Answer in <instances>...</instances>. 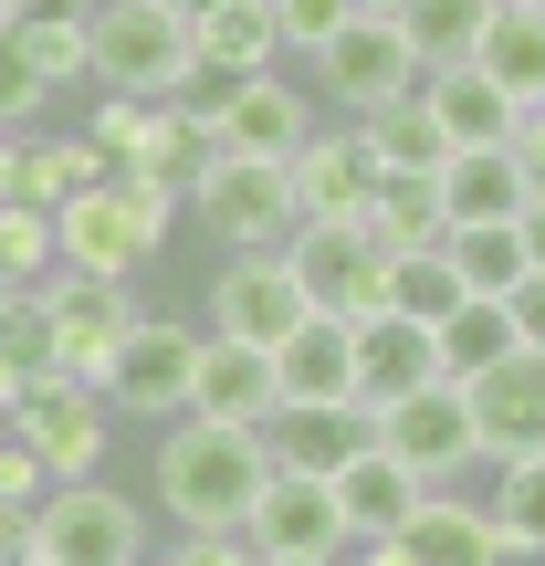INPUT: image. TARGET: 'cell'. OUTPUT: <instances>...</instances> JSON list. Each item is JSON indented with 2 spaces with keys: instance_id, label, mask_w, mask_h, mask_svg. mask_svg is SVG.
<instances>
[{
  "instance_id": "6da1fadb",
  "label": "cell",
  "mask_w": 545,
  "mask_h": 566,
  "mask_svg": "<svg viewBox=\"0 0 545 566\" xmlns=\"http://www.w3.org/2000/svg\"><path fill=\"white\" fill-rule=\"evenodd\" d=\"M273 483L263 430H221V420H168V441L147 451V504L179 535H242L252 504Z\"/></svg>"
},
{
  "instance_id": "30bf717a",
  "label": "cell",
  "mask_w": 545,
  "mask_h": 566,
  "mask_svg": "<svg viewBox=\"0 0 545 566\" xmlns=\"http://www.w3.org/2000/svg\"><path fill=\"white\" fill-rule=\"evenodd\" d=\"M189 357H200V325H189V315H137L126 346H116V367H105V409L168 430L189 409Z\"/></svg>"
},
{
  "instance_id": "9c48e42d",
  "label": "cell",
  "mask_w": 545,
  "mask_h": 566,
  "mask_svg": "<svg viewBox=\"0 0 545 566\" xmlns=\"http://www.w3.org/2000/svg\"><path fill=\"white\" fill-rule=\"evenodd\" d=\"M210 126H221V158L294 168L304 137L325 126V105H315V84H294V74H252V84H221V95H210Z\"/></svg>"
},
{
  "instance_id": "e0dca14e",
  "label": "cell",
  "mask_w": 545,
  "mask_h": 566,
  "mask_svg": "<svg viewBox=\"0 0 545 566\" xmlns=\"http://www.w3.org/2000/svg\"><path fill=\"white\" fill-rule=\"evenodd\" d=\"M283 179H294V210H304V221H367V200H378V168H367L357 126H336V116L304 137V158L283 168Z\"/></svg>"
},
{
  "instance_id": "4fadbf2b",
  "label": "cell",
  "mask_w": 545,
  "mask_h": 566,
  "mask_svg": "<svg viewBox=\"0 0 545 566\" xmlns=\"http://www.w3.org/2000/svg\"><path fill=\"white\" fill-rule=\"evenodd\" d=\"M378 451H399L409 472H420L430 493H462L472 472V409H462V388H420V399H399V409H378Z\"/></svg>"
},
{
  "instance_id": "8d00e7d4",
  "label": "cell",
  "mask_w": 545,
  "mask_h": 566,
  "mask_svg": "<svg viewBox=\"0 0 545 566\" xmlns=\"http://www.w3.org/2000/svg\"><path fill=\"white\" fill-rule=\"evenodd\" d=\"M357 21V0H273V32H283V63H315L325 42Z\"/></svg>"
},
{
  "instance_id": "7c38bea8",
  "label": "cell",
  "mask_w": 545,
  "mask_h": 566,
  "mask_svg": "<svg viewBox=\"0 0 545 566\" xmlns=\"http://www.w3.org/2000/svg\"><path fill=\"white\" fill-rule=\"evenodd\" d=\"M137 315H147L137 283H84V273L42 283V325H53V367H63V378H95L105 388V367H116V346H126Z\"/></svg>"
},
{
  "instance_id": "3957f363",
  "label": "cell",
  "mask_w": 545,
  "mask_h": 566,
  "mask_svg": "<svg viewBox=\"0 0 545 566\" xmlns=\"http://www.w3.org/2000/svg\"><path fill=\"white\" fill-rule=\"evenodd\" d=\"M84 42H95V84L126 105H179L200 84V21L168 0H95Z\"/></svg>"
},
{
  "instance_id": "9f6ffc18",
  "label": "cell",
  "mask_w": 545,
  "mask_h": 566,
  "mask_svg": "<svg viewBox=\"0 0 545 566\" xmlns=\"http://www.w3.org/2000/svg\"><path fill=\"white\" fill-rule=\"evenodd\" d=\"M0 304H11V294H0Z\"/></svg>"
},
{
  "instance_id": "f5cc1de1",
  "label": "cell",
  "mask_w": 545,
  "mask_h": 566,
  "mask_svg": "<svg viewBox=\"0 0 545 566\" xmlns=\"http://www.w3.org/2000/svg\"><path fill=\"white\" fill-rule=\"evenodd\" d=\"M0 21H11V0H0Z\"/></svg>"
},
{
  "instance_id": "d590c367",
  "label": "cell",
  "mask_w": 545,
  "mask_h": 566,
  "mask_svg": "<svg viewBox=\"0 0 545 566\" xmlns=\"http://www.w3.org/2000/svg\"><path fill=\"white\" fill-rule=\"evenodd\" d=\"M53 273H63L53 221H42V210H21V200H0V294H42Z\"/></svg>"
},
{
  "instance_id": "7dc6e473",
  "label": "cell",
  "mask_w": 545,
  "mask_h": 566,
  "mask_svg": "<svg viewBox=\"0 0 545 566\" xmlns=\"http://www.w3.org/2000/svg\"><path fill=\"white\" fill-rule=\"evenodd\" d=\"M11 158H21V137H11V126H0V200H11Z\"/></svg>"
},
{
  "instance_id": "e575fe53",
  "label": "cell",
  "mask_w": 545,
  "mask_h": 566,
  "mask_svg": "<svg viewBox=\"0 0 545 566\" xmlns=\"http://www.w3.org/2000/svg\"><path fill=\"white\" fill-rule=\"evenodd\" d=\"M441 252H451V273H462V294L504 304L514 283H525V231H514V221H472V231H451Z\"/></svg>"
},
{
  "instance_id": "f35d334b",
  "label": "cell",
  "mask_w": 545,
  "mask_h": 566,
  "mask_svg": "<svg viewBox=\"0 0 545 566\" xmlns=\"http://www.w3.org/2000/svg\"><path fill=\"white\" fill-rule=\"evenodd\" d=\"M147 126H158V105H126V95H116V105H95V116H84L74 137L95 147L105 168H137V147H147Z\"/></svg>"
},
{
  "instance_id": "60d3db41",
  "label": "cell",
  "mask_w": 545,
  "mask_h": 566,
  "mask_svg": "<svg viewBox=\"0 0 545 566\" xmlns=\"http://www.w3.org/2000/svg\"><path fill=\"white\" fill-rule=\"evenodd\" d=\"M168 566H263V556H252V535H179Z\"/></svg>"
},
{
  "instance_id": "4316f807",
  "label": "cell",
  "mask_w": 545,
  "mask_h": 566,
  "mask_svg": "<svg viewBox=\"0 0 545 566\" xmlns=\"http://www.w3.org/2000/svg\"><path fill=\"white\" fill-rule=\"evenodd\" d=\"M472 63H483V74L535 116V105H545V0H493L483 53H472Z\"/></svg>"
},
{
  "instance_id": "9a60e30c",
  "label": "cell",
  "mask_w": 545,
  "mask_h": 566,
  "mask_svg": "<svg viewBox=\"0 0 545 566\" xmlns=\"http://www.w3.org/2000/svg\"><path fill=\"white\" fill-rule=\"evenodd\" d=\"M420 388H441V336L409 315H367L357 325V409L378 420V409L420 399Z\"/></svg>"
},
{
  "instance_id": "ffe728a7",
  "label": "cell",
  "mask_w": 545,
  "mask_h": 566,
  "mask_svg": "<svg viewBox=\"0 0 545 566\" xmlns=\"http://www.w3.org/2000/svg\"><path fill=\"white\" fill-rule=\"evenodd\" d=\"M273 399L283 409H336V399H357V325L304 315L294 336L273 346Z\"/></svg>"
},
{
  "instance_id": "ba28073f",
  "label": "cell",
  "mask_w": 545,
  "mask_h": 566,
  "mask_svg": "<svg viewBox=\"0 0 545 566\" xmlns=\"http://www.w3.org/2000/svg\"><path fill=\"white\" fill-rule=\"evenodd\" d=\"M105 388L95 378H63V367H42L32 388H21V451H32L53 483H95L105 472Z\"/></svg>"
},
{
  "instance_id": "74e56055",
  "label": "cell",
  "mask_w": 545,
  "mask_h": 566,
  "mask_svg": "<svg viewBox=\"0 0 545 566\" xmlns=\"http://www.w3.org/2000/svg\"><path fill=\"white\" fill-rule=\"evenodd\" d=\"M42 105H53V84L32 74V53H21V32L0 21V126H11V137H32V116H42Z\"/></svg>"
},
{
  "instance_id": "7a4b0ae2",
  "label": "cell",
  "mask_w": 545,
  "mask_h": 566,
  "mask_svg": "<svg viewBox=\"0 0 545 566\" xmlns=\"http://www.w3.org/2000/svg\"><path fill=\"white\" fill-rule=\"evenodd\" d=\"M168 231H179V200L126 179V168H105L95 189H74V200L53 210V252H63V273H84V283H137L168 252Z\"/></svg>"
},
{
  "instance_id": "f6af8a7d",
  "label": "cell",
  "mask_w": 545,
  "mask_h": 566,
  "mask_svg": "<svg viewBox=\"0 0 545 566\" xmlns=\"http://www.w3.org/2000/svg\"><path fill=\"white\" fill-rule=\"evenodd\" d=\"M514 231H525V273H545V189L525 200V221H514Z\"/></svg>"
},
{
  "instance_id": "f1b7e54d",
  "label": "cell",
  "mask_w": 545,
  "mask_h": 566,
  "mask_svg": "<svg viewBox=\"0 0 545 566\" xmlns=\"http://www.w3.org/2000/svg\"><path fill=\"white\" fill-rule=\"evenodd\" d=\"M483 514H493V546H504V566H514V556L545 566V451L483 472Z\"/></svg>"
},
{
  "instance_id": "11a10c76",
  "label": "cell",
  "mask_w": 545,
  "mask_h": 566,
  "mask_svg": "<svg viewBox=\"0 0 545 566\" xmlns=\"http://www.w3.org/2000/svg\"><path fill=\"white\" fill-rule=\"evenodd\" d=\"M147 566H168V556H147Z\"/></svg>"
},
{
  "instance_id": "1f68e13d",
  "label": "cell",
  "mask_w": 545,
  "mask_h": 566,
  "mask_svg": "<svg viewBox=\"0 0 545 566\" xmlns=\"http://www.w3.org/2000/svg\"><path fill=\"white\" fill-rule=\"evenodd\" d=\"M483 21H493V0H409L399 32H409V53H420V74H451V63L483 53Z\"/></svg>"
},
{
  "instance_id": "d6986e66",
  "label": "cell",
  "mask_w": 545,
  "mask_h": 566,
  "mask_svg": "<svg viewBox=\"0 0 545 566\" xmlns=\"http://www.w3.org/2000/svg\"><path fill=\"white\" fill-rule=\"evenodd\" d=\"M430 504V483L399 462V451H357V462L336 472V514H346V546H399L409 514Z\"/></svg>"
},
{
  "instance_id": "d4e9b609",
  "label": "cell",
  "mask_w": 545,
  "mask_h": 566,
  "mask_svg": "<svg viewBox=\"0 0 545 566\" xmlns=\"http://www.w3.org/2000/svg\"><path fill=\"white\" fill-rule=\"evenodd\" d=\"M210 168H221V126H210V105H158V126H147V147H137V168H126V179L168 189V200L189 210Z\"/></svg>"
},
{
  "instance_id": "277c9868",
  "label": "cell",
  "mask_w": 545,
  "mask_h": 566,
  "mask_svg": "<svg viewBox=\"0 0 545 566\" xmlns=\"http://www.w3.org/2000/svg\"><path fill=\"white\" fill-rule=\"evenodd\" d=\"M32 556L42 566H147L158 556V514L137 493H116L105 472L95 483H53L32 514Z\"/></svg>"
},
{
  "instance_id": "4dcf8cb0",
  "label": "cell",
  "mask_w": 545,
  "mask_h": 566,
  "mask_svg": "<svg viewBox=\"0 0 545 566\" xmlns=\"http://www.w3.org/2000/svg\"><path fill=\"white\" fill-rule=\"evenodd\" d=\"M367 242L399 263V252H441L451 221H441V189L430 179H378V200H367Z\"/></svg>"
},
{
  "instance_id": "83f0119b",
  "label": "cell",
  "mask_w": 545,
  "mask_h": 566,
  "mask_svg": "<svg viewBox=\"0 0 545 566\" xmlns=\"http://www.w3.org/2000/svg\"><path fill=\"white\" fill-rule=\"evenodd\" d=\"M357 147H367V168H378V179H441V168H451V137L430 126L420 95H409V105H378V116H357Z\"/></svg>"
},
{
  "instance_id": "7bdbcfd3",
  "label": "cell",
  "mask_w": 545,
  "mask_h": 566,
  "mask_svg": "<svg viewBox=\"0 0 545 566\" xmlns=\"http://www.w3.org/2000/svg\"><path fill=\"white\" fill-rule=\"evenodd\" d=\"M504 315H514V336H525V357H545V273H525L504 294Z\"/></svg>"
},
{
  "instance_id": "5bb4252c",
  "label": "cell",
  "mask_w": 545,
  "mask_h": 566,
  "mask_svg": "<svg viewBox=\"0 0 545 566\" xmlns=\"http://www.w3.org/2000/svg\"><path fill=\"white\" fill-rule=\"evenodd\" d=\"M462 409H472V462H525L545 451V357H504L483 378H462Z\"/></svg>"
},
{
  "instance_id": "ee69618b",
  "label": "cell",
  "mask_w": 545,
  "mask_h": 566,
  "mask_svg": "<svg viewBox=\"0 0 545 566\" xmlns=\"http://www.w3.org/2000/svg\"><path fill=\"white\" fill-rule=\"evenodd\" d=\"M514 158H525V179L545 189V105H535V116H525V126H514Z\"/></svg>"
},
{
  "instance_id": "603a6c76",
  "label": "cell",
  "mask_w": 545,
  "mask_h": 566,
  "mask_svg": "<svg viewBox=\"0 0 545 566\" xmlns=\"http://www.w3.org/2000/svg\"><path fill=\"white\" fill-rule=\"evenodd\" d=\"M420 105H430V126H441L451 147H514V126H525V105H514L504 84L483 74V63H451V74H420Z\"/></svg>"
},
{
  "instance_id": "2e32d148",
  "label": "cell",
  "mask_w": 545,
  "mask_h": 566,
  "mask_svg": "<svg viewBox=\"0 0 545 566\" xmlns=\"http://www.w3.org/2000/svg\"><path fill=\"white\" fill-rule=\"evenodd\" d=\"M263 451H273V472L336 483L357 451H378V420H367L357 399H336V409H273V420H263Z\"/></svg>"
},
{
  "instance_id": "db71d44e",
  "label": "cell",
  "mask_w": 545,
  "mask_h": 566,
  "mask_svg": "<svg viewBox=\"0 0 545 566\" xmlns=\"http://www.w3.org/2000/svg\"><path fill=\"white\" fill-rule=\"evenodd\" d=\"M21 566H42V556H21Z\"/></svg>"
},
{
  "instance_id": "d6a6232c",
  "label": "cell",
  "mask_w": 545,
  "mask_h": 566,
  "mask_svg": "<svg viewBox=\"0 0 545 566\" xmlns=\"http://www.w3.org/2000/svg\"><path fill=\"white\" fill-rule=\"evenodd\" d=\"M504 357H525V336H514V315L493 294H472L462 315L441 325V378L462 388V378H483V367H504Z\"/></svg>"
},
{
  "instance_id": "5b68a950",
  "label": "cell",
  "mask_w": 545,
  "mask_h": 566,
  "mask_svg": "<svg viewBox=\"0 0 545 566\" xmlns=\"http://www.w3.org/2000/svg\"><path fill=\"white\" fill-rule=\"evenodd\" d=\"M304 84H315V105L336 126H357V116H378V105H409V95H420V53H409L399 21H367L357 11L315 63H304Z\"/></svg>"
},
{
  "instance_id": "f546056e",
  "label": "cell",
  "mask_w": 545,
  "mask_h": 566,
  "mask_svg": "<svg viewBox=\"0 0 545 566\" xmlns=\"http://www.w3.org/2000/svg\"><path fill=\"white\" fill-rule=\"evenodd\" d=\"M95 179H105L95 147H84V137H42V126L21 137V158H11V200H21V210H42V221H53L74 189H95Z\"/></svg>"
},
{
  "instance_id": "8fae6325",
  "label": "cell",
  "mask_w": 545,
  "mask_h": 566,
  "mask_svg": "<svg viewBox=\"0 0 545 566\" xmlns=\"http://www.w3.org/2000/svg\"><path fill=\"white\" fill-rule=\"evenodd\" d=\"M189 221L210 231V242H221V263L231 252H283L294 242V179H283V168H252V158H221L200 179V200H189Z\"/></svg>"
},
{
  "instance_id": "836d02e7",
  "label": "cell",
  "mask_w": 545,
  "mask_h": 566,
  "mask_svg": "<svg viewBox=\"0 0 545 566\" xmlns=\"http://www.w3.org/2000/svg\"><path fill=\"white\" fill-rule=\"evenodd\" d=\"M462 304L472 294H462V273H451V252H399V263H388V315H409V325L441 336Z\"/></svg>"
},
{
  "instance_id": "ab89813d",
  "label": "cell",
  "mask_w": 545,
  "mask_h": 566,
  "mask_svg": "<svg viewBox=\"0 0 545 566\" xmlns=\"http://www.w3.org/2000/svg\"><path fill=\"white\" fill-rule=\"evenodd\" d=\"M42 493H53V472L11 441V451H0V504H11V514H42Z\"/></svg>"
},
{
  "instance_id": "ac0fdd59",
  "label": "cell",
  "mask_w": 545,
  "mask_h": 566,
  "mask_svg": "<svg viewBox=\"0 0 545 566\" xmlns=\"http://www.w3.org/2000/svg\"><path fill=\"white\" fill-rule=\"evenodd\" d=\"M242 535H252V556H346V514H336V483L273 472Z\"/></svg>"
},
{
  "instance_id": "bcb514c9",
  "label": "cell",
  "mask_w": 545,
  "mask_h": 566,
  "mask_svg": "<svg viewBox=\"0 0 545 566\" xmlns=\"http://www.w3.org/2000/svg\"><path fill=\"white\" fill-rule=\"evenodd\" d=\"M21 556H32V514L0 504V566H21Z\"/></svg>"
},
{
  "instance_id": "681fc988",
  "label": "cell",
  "mask_w": 545,
  "mask_h": 566,
  "mask_svg": "<svg viewBox=\"0 0 545 566\" xmlns=\"http://www.w3.org/2000/svg\"><path fill=\"white\" fill-rule=\"evenodd\" d=\"M346 566H388V546H346Z\"/></svg>"
},
{
  "instance_id": "816d5d0a",
  "label": "cell",
  "mask_w": 545,
  "mask_h": 566,
  "mask_svg": "<svg viewBox=\"0 0 545 566\" xmlns=\"http://www.w3.org/2000/svg\"><path fill=\"white\" fill-rule=\"evenodd\" d=\"M168 11H189V21H210V11H221V0H168Z\"/></svg>"
},
{
  "instance_id": "c3c4849f",
  "label": "cell",
  "mask_w": 545,
  "mask_h": 566,
  "mask_svg": "<svg viewBox=\"0 0 545 566\" xmlns=\"http://www.w3.org/2000/svg\"><path fill=\"white\" fill-rule=\"evenodd\" d=\"M357 11H367V21H399V11H409V0H357Z\"/></svg>"
},
{
  "instance_id": "484cf974",
  "label": "cell",
  "mask_w": 545,
  "mask_h": 566,
  "mask_svg": "<svg viewBox=\"0 0 545 566\" xmlns=\"http://www.w3.org/2000/svg\"><path fill=\"white\" fill-rule=\"evenodd\" d=\"M252 74H283L273 0H221L200 21V84H252Z\"/></svg>"
},
{
  "instance_id": "f907efd6",
  "label": "cell",
  "mask_w": 545,
  "mask_h": 566,
  "mask_svg": "<svg viewBox=\"0 0 545 566\" xmlns=\"http://www.w3.org/2000/svg\"><path fill=\"white\" fill-rule=\"evenodd\" d=\"M263 566H346V556H263Z\"/></svg>"
},
{
  "instance_id": "44dd1931",
  "label": "cell",
  "mask_w": 545,
  "mask_h": 566,
  "mask_svg": "<svg viewBox=\"0 0 545 566\" xmlns=\"http://www.w3.org/2000/svg\"><path fill=\"white\" fill-rule=\"evenodd\" d=\"M273 357H252V346H221L200 336V357H189V409L179 420H221V430H263L273 420Z\"/></svg>"
},
{
  "instance_id": "b9f144b4",
  "label": "cell",
  "mask_w": 545,
  "mask_h": 566,
  "mask_svg": "<svg viewBox=\"0 0 545 566\" xmlns=\"http://www.w3.org/2000/svg\"><path fill=\"white\" fill-rule=\"evenodd\" d=\"M95 0H11V32H84Z\"/></svg>"
},
{
  "instance_id": "7402d4cb",
  "label": "cell",
  "mask_w": 545,
  "mask_h": 566,
  "mask_svg": "<svg viewBox=\"0 0 545 566\" xmlns=\"http://www.w3.org/2000/svg\"><path fill=\"white\" fill-rule=\"evenodd\" d=\"M430 189H441V221L451 231H472V221H525V200H535V179H525L514 147H451V168Z\"/></svg>"
},
{
  "instance_id": "cb8c5ba5",
  "label": "cell",
  "mask_w": 545,
  "mask_h": 566,
  "mask_svg": "<svg viewBox=\"0 0 545 566\" xmlns=\"http://www.w3.org/2000/svg\"><path fill=\"white\" fill-rule=\"evenodd\" d=\"M388 566H504L483 493H430V504L409 514V535L388 546Z\"/></svg>"
},
{
  "instance_id": "52a82bcc",
  "label": "cell",
  "mask_w": 545,
  "mask_h": 566,
  "mask_svg": "<svg viewBox=\"0 0 545 566\" xmlns=\"http://www.w3.org/2000/svg\"><path fill=\"white\" fill-rule=\"evenodd\" d=\"M304 315H315V304H304L294 273H283V252H231V263L210 273V294H200V336L252 346V357H273Z\"/></svg>"
},
{
  "instance_id": "8992f818",
  "label": "cell",
  "mask_w": 545,
  "mask_h": 566,
  "mask_svg": "<svg viewBox=\"0 0 545 566\" xmlns=\"http://www.w3.org/2000/svg\"><path fill=\"white\" fill-rule=\"evenodd\" d=\"M283 273H294L304 304H315V315H336V325L388 315V252L367 242V221H294Z\"/></svg>"
}]
</instances>
